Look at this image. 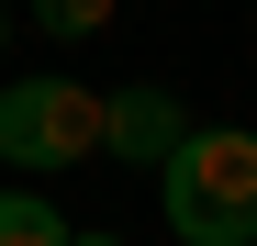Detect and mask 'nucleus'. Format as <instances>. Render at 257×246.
<instances>
[{"label": "nucleus", "instance_id": "nucleus-4", "mask_svg": "<svg viewBox=\"0 0 257 246\" xmlns=\"http://www.w3.org/2000/svg\"><path fill=\"white\" fill-rule=\"evenodd\" d=\"M0 246H67V213L45 190H0Z\"/></svg>", "mask_w": 257, "mask_h": 246}, {"label": "nucleus", "instance_id": "nucleus-7", "mask_svg": "<svg viewBox=\"0 0 257 246\" xmlns=\"http://www.w3.org/2000/svg\"><path fill=\"white\" fill-rule=\"evenodd\" d=\"M0 45H12V0H0Z\"/></svg>", "mask_w": 257, "mask_h": 246}, {"label": "nucleus", "instance_id": "nucleus-3", "mask_svg": "<svg viewBox=\"0 0 257 246\" xmlns=\"http://www.w3.org/2000/svg\"><path fill=\"white\" fill-rule=\"evenodd\" d=\"M179 135H190L179 90H157V78H135V90H101V157H123L135 179H157L168 157H179Z\"/></svg>", "mask_w": 257, "mask_h": 246}, {"label": "nucleus", "instance_id": "nucleus-2", "mask_svg": "<svg viewBox=\"0 0 257 246\" xmlns=\"http://www.w3.org/2000/svg\"><path fill=\"white\" fill-rule=\"evenodd\" d=\"M78 157H101V90L90 78H12L0 90V168H23V179H56L78 168Z\"/></svg>", "mask_w": 257, "mask_h": 246}, {"label": "nucleus", "instance_id": "nucleus-6", "mask_svg": "<svg viewBox=\"0 0 257 246\" xmlns=\"http://www.w3.org/2000/svg\"><path fill=\"white\" fill-rule=\"evenodd\" d=\"M67 246H123V235H67Z\"/></svg>", "mask_w": 257, "mask_h": 246}, {"label": "nucleus", "instance_id": "nucleus-5", "mask_svg": "<svg viewBox=\"0 0 257 246\" xmlns=\"http://www.w3.org/2000/svg\"><path fill=\"white\" fill-rule=\"evenodd\" d=\"M34 23H45V34H101L112 0H34Z\"/></svg>", "mask_w": 257, "mask_h": 246}, {"label": "nucleus", "instance_id": "nucleus-1", "mask_svg": "<svg viewBox=\"0 0 257 246\" xmlns=\"http://www.w3.org/2000/svg\"><path fill=\"white\" fill-rule=\"evenodd\" d=\"M157 213L179 246H257V135L246 123H190L157 168Z\"/></svg>", "mask_w": 257, "mask_h": 246}]
</instances>
